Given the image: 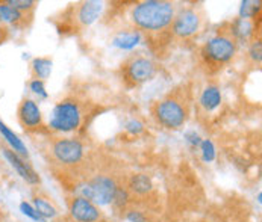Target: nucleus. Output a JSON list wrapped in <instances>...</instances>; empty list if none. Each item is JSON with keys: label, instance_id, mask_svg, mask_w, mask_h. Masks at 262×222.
Segmentation results:
<instances>
[{"label": "nucleus", "instance_id": "nucleus-1", "mask_svg": "<svg viewBox=\"0 0 262 222\" xmlns=\"http://www.w3.org/2000/svg\"><path fill=\"white\" fill-rule=\"evenodd\" d=\"M176 15V8L170 2L162 0H146L138 2L130 11V21L137 32H144L149 35H159L170 31L173 18Z\"/></svg>", "mask_w": 262, "mask_h": 222}, {"label": "nucleus", "instance_id": "nucleus-2", "mask_svg": "<svg viewBox=\"0 0 262 222\" xmlns=\"http://www.w3.org/2000/svg\"><path fill=\"white\" fill-rule=\"evenodd\" d=\"M93 115V103L79 94H70L58 102L52 111L49 129L58 133L77 132L86 124V118Z\"/></svg>", "mask_w": 262, "mask_h": 222}, {"label": "nucleus", "instance_id": "nucleus-3", "mask_svg": "<svg viewBox=\"0 0 262 222\" xmlns=\"http://www.w3.org/2000/svg\"><path fill=\"white\" fill-rule=\"evenodd\" d=\"M158 124L168 130H178L185 126L191 113V94L187 86H179L164 98L155 102L150 108Z\"/></svg>", "mask_w": 262, "mask_h": 222}, {"label": "nucleus", "instance_id": "nucleus-4", "mask_svg": "<svg viewBox=\"0 0 262 222\" xmlns=\"http://www.w3.org/2000/svg\"><path fill=\"white\" fill-rule=\"evenodd\" d=\"M236 50L238 41L232 35L229 28L227 31H220L217 35L208 39L200 50V56L208 68H222L235 58Z\"/></svg>", "mask_w": 262, "mask_h": 222}, {"label": "nucleus", "instance_id": "nucleus-5", "mask_svg": "<svg viewBox=\"0 0 262 222\" xmlns=\"http://www.w3.org/2000/svg\"><path fill=\"white\" fill-rule=\"evenodd\" d=\"M156 76V64L143 53L127 56L120 65V77L127 89L137 88Z\"/></svg>", "mask_w": 262, "mask_h": 222}, {"label": "nucleus", "instance_id": "nucleus-6", "mask_svg": "<svg viewBox=\"0 0 262 222\" xmlns=\"http://www.w3.org/2000/svg\"><path fill=\"white\" fill-rule=\"evenodd\" d=\"M117 183L114 179L108 176H96L93 180L85 182L83 185L77 186L76 189V196H83L94 204L106 206L113 203L114 193L117 190Z\"/></svg>", "mask_w": 262, "mask_h": 222}, {"label": "nucleus", "instance_id": "nucleus-7", "mask_svg": "<svg viewBox=\"0 0 262 222\" xmlns=\"http://www.w3.org/2000/svg\"><path fill=\"white\" fill-rule=\"evenodd\" d=\"M52 159L66 168H73L83 160L85 147L75 138H56L50 145Z\"/></svg>", "mask_w": 262, "mask_h": 222}, {"label": "nucleus", "instance_id": "nucleus-8", "mask_svg": "<svg viewBox=\"0 0 262 222\" xmlns=\"http://www.w3.org/2000/svg\"><path fill=\"white\" fill-rule=\"evenodd\" d=\"M202 24H203V14L199 8L194 6L182 8L179 12H176L173 18L170 34L179 39H188L194 37L202 29Z\"/></svg>", "mask_w": 262, "mask_h": 222}, {"label": "nucleus", "instance_id": "nucleus-9", "mask_svg": "<svg viewBox=\"0 0 262 222\" xmlns=\"http://www.w3.org/2000/svg\"><path fill=\"white\" fill-rule=\"evenodd\" d=\"M17 119L18 124L28 132L39 130L42 127V113L37 102L32 98H23L17 108Z\"/></svg>", "mask_w": 262, "mask_h": 222}, {"label": "nucleus", "instance_id": "nucleus-10", "mask_svg": "<svg viewBox=\"0 0 262 222\" xmlns=\"http://www.w3.org/2000/svg\"><path fill=\"white\" fill-rule=\"evenodd\" d=\"M102 8H103L102 2H82L72 8L70 18H73L77 28H86L99 18Z\"/></svg>", "mask_w": 262, "mask_h": 222}, {"label": "nucleus", "instance_id": "nucleus-11", "mask_svg": "<svg viewBox=\"0 0 262 222\" xmlns=\"http://www.w3.org/2000/svg\"><path fill=\"white\" fill-rule=\"evenodd\" d=\"M2 154H3V157L6 159V162L11 165V168H14V171L26 182V183H29V185L35 186L39 185V176H38V172L21 157V156H18L17 153H14L12 150H9V148H3L2 150Z\"/></svg>", "mask_w": 262, "mask_h": 222}, {"label": "nucleus", "instance_id": "nucleus-12", "mask_svg": "<svg viewBox=\"0 0 262 222\" xmlns=\"http://www.w3.org/2000/svg\"><path fill=\"white\" fill-rule=\"evenodd\" d=\"M70 215L76 222H97L100 221L102 216L99 207L83 196H75L72 200Z\"/></svg>", "mask_w": 262, "mask_h": 222}, {"label": "nucleus", "instance_id": "nucleus-13", "mask_svg": "<svg viewBox=\"0 0 262 222\" xmlns=\"http://www.w3.org/2000/svg\"><path fill=\"white\" fill-rule=\"evenodd\" d=\"M32 21V14H23L6 2H0V24L14 28H28Z\"/></svg>", "mask_w": 262, "mask_h": 222}, {"label": "nucleus", "instance_id": "nucleus-14", "mask_svg": "<svg viewBox=\"0 0 262 222\" xmlns=\"http://www.w3.org/2000/svg\"><path fill=\"white\" fill-rule=\"evenodd\" d=\"M222 105V91L215 83H209L199 97V108L205 113L214 112Z\"/></svg>", "mask_w": 262, "mask_h": 222}, {"label": "nucleus", "instance_id": "nucleus-15", "mask_svg": "<svg viewBox=\"0 0 262 222\" xmlns=\"http://www.w3.org/2000/svg\"><path fill=\"white\" fill-rule=\"evenodd\" d=\"M0 135L5 139V142L9 145V150H12L14 153H17L21 157H28V148L23 144V141L0 119Z\"/></svg>", "mask_w": 262, "mask_h": 222}, {"label": "nucleus", "instance_id": "nucleus-16", "mask_svg": "<svg viewBox=\"0 0 262 222\" xmlns=\"http://www.w3.org/2000/svg\"><path fill=\"white\" fill-rule=\"evenodd\" d=\"M140 42H141V34L137 32V31H124V32H120L113 39V45L121 48V50H130L135 45H138Z\"/></svg>", "mask_w": 262, "mask_h": 222}, {"label": "nucleus", "instance_id": "nucleus-17", "mask_svg": "<svg viewBox=\"0 0 262 222\" xmlns=\"http://www.w3.org/2000/svg\"><path fill=\"white\" fill-rule=\"evenodd\" d=\"M34 207L39 213V216H42L46 221L47 219H53V218L58 216V209L44 195H34Z\"/></svg>", "mask_w": 262, "mask_h": 222}, {"label": "nucleus", "instance_id": "nucleus-18", "mask_svg": "<svg viewBox=\"0 0 262 222\" xmlns=\"http://www.w3.org/2000/svg\"><path fill=\"white\" fill-rule=\"evenodd\" d=\"M31 73L32 79L44 82L52 73V61L49 58H35L31 62Z\"/></svg>", "mask_w": 262, "mask_h": 222}, {"label": "nucleus", "instance_id": "nucleus-19", "mask_svg": "<svg viewBox=\"0 0 262 222\" xmlns=\"http://www.w3.org/2000/svg\"><path fill=\"white\" fill-rule=\"evenodd\" d=\"M151 187H153L151 180H150L149 176H146V174H135L129 180V190L132 193H137V195L149 193Z\"/></svg>", "mask_w": 262, "mask_h": 222}, {"label": "nucleus", "instance_id": "nucleus-20", "mask_svg": "<svg viewBox=\"0 0 262 222\" xmlns=\"http://www.w3.org/2000/svg\"><path fill=\"white\" fill-rule=\"evenodd\" d=\"M6 3L23 14H32L37 8V2L34 0H8Z\"/></svg>", "mask_w": 262, "mask_h": 222}, {"label": "nucleus", "instance_id": "nucleus-21", "mask_svg": "<svg viewBox=\"0 0 262 222\" xmlns=\"http://www.w3.org/2000/svg\"><path fill=\"white\" fill-rule=\"evenodd\" d=\"M259 2H243L241 5V17L239 18H244V20H252V18H256V12L259 11Z\"/></svg>", "mask_w": 262, "mask_h": 222}, {"label": "nucleus", "instance_id": "nucleus-22", "mask_svg": "<svg viewBox=\"0 0 262 222\" xmlns=\"http://www.w3.org/2000/svg\"><path fill=\"white\" fill-rule=\"evenodd\" d=\"M129 203V190L124 189V187H117L115 193H114L113 204L117 209H124Z\"/></svg>", "mask_w": 262, "mask_h": 222}, {"label": "nucleus", "instance_id": "nucleus-23", "mask_svg": "<svg viewBox=\"0 0 262 222\" xmlns=\"http://www.w3.org/2000/svg\"><path fill=\"white\" fill-rule=\"evenodd\" d=\"M20 210H21V213L25 215V216H28V218H31L32 221L35 222H47L42 216H39V213H38L37 210H35V207L32 206V204H29V203H26V201H21L20 203Z\"/></svg>", "mask_w": 262, "mask_h": 222}, {"label": "nucleus", "instance_id": "nucleus-24", "mask_svg": "<svg viewBox=\"0 0 262 222\" xmlns=\"http://www.w3.org/2000/svg\"><path fill=\"white\" fill-rule=\"evenodd\" d=\"M202 145V151H203V159L206 162H212L215 159V148H214V144L209 141V139H205L200 142Z\"/></svg>", "mask_w": 262, "mask_h": 222}, {"label": "nucleus", "instance_id": "nucleus-25", "mask_svg": "<svg viewBox=\"0 0 262 222\" xmlns=\"http://www.w3.org/2000/svg\"><path fill=\"white\" fill-rule=\"evenodd\" d=\"M261 41H259V39H258V41H253V44H252L250 48H249V56H250V59H252L255 64H261Z\"/></svg>", "mask_w": 262, "mask_h": 222}, {"label": "nucleus", "instance_id": "nucleus-26", "mask_svg": "<svg viewBox=\"0 0 262 222\" xmlns=\"http://www.w3.org/2000/svg\"><path fill=\"white\" fill-rule=\"evenodd\" d=\"M29 88H31V91H32L34 94L41 95L42 98L47 97V92H46V88H44V82L37 80V79H32V80L29 82Z\"/></svg>", "mask_w": 262, "mask_h": 222}, {"label": "nucleus", "instance_id": "nucleus-27", "mask_svg": "<svg viewBox=\"0 0 262 222\" xmlns=\"http://www.w3.org/2000/svg\"><path fill=\"white\" fill-rule=\"evenodd\" d=\"M126 130H127L129 133H132V135H138V133H141V132L144 130V126H143V122H140V121H130V122H127Z\"/></svg>", "mask_w": 262, "mask_h": 222}, {"label": "nucleus", "instance_id": "nucleus-28", "mask_svg": "<svg viewBox=\"0 0 262 222\" xmlns=\"http://www.w3.org/2000/svg\"><path fill=\"white\" fill-rule=\"evenodd\" d=\"M126 219L129 222H146V216L138 210H129L126 213Z\"/></svg>", "mask_w": 262, "mask_h": 222}, {"label": "nucleus", "instance_id": "nucleus-29", "mask_svg": "<svg viewBox=\"0 0 262 222\" xmlns=\"http://www.w3.org/2000/svg\"><path fill=\"white\" fill-rule=\"evenodd\" d=\"M8 39H9V28L0 24V45H2L3 42H6Z\"/></svg>", "mask_w": 262, "mask_h": 222}, {"label": "nucleus", "instance_id": "nucleus-30", "mask_svg": "<svg viewBox=\"0 0 262 222\" xmlns=\"http://www.w3.org/2000/svg\"><path fill=\"white\" fill-rule=\"evenodd\" d=\"M187 138L188 141H189L191 144H194V145H199V144H200V139H199V136H197L195 133H188Z\"/></svg>", "mask_w": 262, "mask_h": 222}, {"label": "nucleus", "instance_id": "nucleus-31", "mask_svg": "<svg viewBox=\"0 0 262 222\" xmlns=\"http://www.w3.org/2000/svg\"><path fill=\"white\" fill-rule=\"evenodd\" d=\"M97 222H108V221H102V219H100V221H97Z\"/></svg>", "mask_w": 262, "mask_h": 222}]
</instances>
